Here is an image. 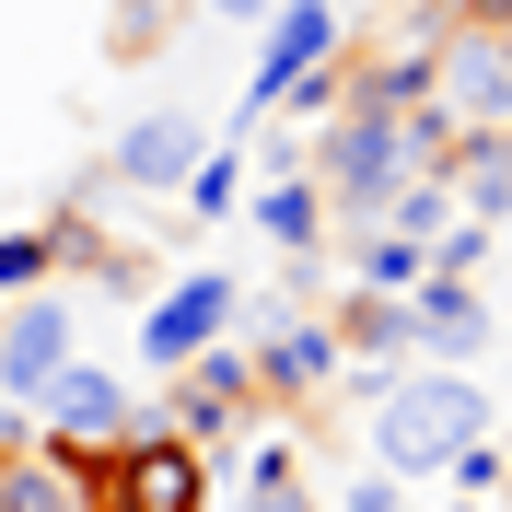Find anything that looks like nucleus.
<instances>
[{
  "label": "nucleus",
  "instance_id": "2",
  "mask_svg": "<svg viewBox=\"0 0 512 512\" xmlns=\"http://www.w3.org/2000/svg\"><path fill=\"white\" fill-rule=\"evenodd\" d=\"M70 489H82V512H210L222 501V466L198 443H175V431H140L105 466H82Z\"/></svg>",
  "mask_w": 512,
  "mask_h": 512
},
{
  "label": "nucleus",
  "instance_id": "7",
  "mask_svg": "<svg viewBox=\"0 0 512 512\" xmlns=\"http://www.w3.org/2000/svg\"><path fill=\"white\" fill-rule=\"evenodd\" d=\"M70 303L59 291H24V303H0V396H47L70 373Z\"/></svg>",
  "mask_w": 512,
  "mask_h": 512
},
{
  "label": "nucleus",
  "instance_id": "6",
  "mask_svg": "<svg viewBox=\"0 0 512 512\" xmlns=\"http://www.w3.org/2000/svg\"><path fill=\"white\" fill-rule=\"evenodd\" d=\"M338 0H280V12H268V24H256V82H245V128L268 117V105L291 94V82H303V70H326L338 59Z\"/></svg>",
  "mask_w": 512,
  "mask_h": 512
},
{
  "label": "nucleus",
  "instance_id": "8",
  "mask_svg": "<svg viewBox=\"0 0 512 512\" xmlns=\"http://www.w3.org/2000/svg\"><path fill=\"white\" fill-rule=\"evenodd\" d=\"M478 350H489V303H478V280H419V291H408V361L466 373Z\"/></svg>",
  "mask_w": 512,
  "mask_h": 512
},
{
  "label": "nucleus",
  "instance_id": "4",
  "mask_svg": "<svg viewBox=\"0 0 512 512\" xmlns=\"http://www.w3.org/2000/svg\"><path fill=\"white\" fill-rule=\"evenodd\" d=\"M233 326H245V280H233V268H187V280L140 315V361H152V373H187L198 350H222Z\"/></svg>",
  "mask_w": 512,
  "mask_h": 512
},
{
  "label": "nucleus",
  "instance_id": "17",
  "mask_svg": "<svg viewBox=\"0 0 512 512\" xmlns=\"http://www.w3.org/2000/svg\"><path fill=\"white\" fill-rule=\"evenodd\" d=\"M198 12H222V24H268L280 0H198Z\"/></svg>",
  "mask_w": 512,
  "mask_h": 512
},
{
  "label": "nucleus",
  "instance_id": "18",
  "mask_svg": "<svg viewBox=\"0 0 512 512\" xmlns=\"http://www.w3.org/2000/svg\"><path fill=\"white\" fill-rule=\"evenodd\" d=\"M431 512H489V501H431Z\"/></svg>",
  "mask_w": 512,
  "mask_h": 512
},
{
  "label": "nucleus",
  "instance_id": "15",
  "mask_svg": "<svg viewBox=\"0 0 512 512\" xmlns=\"http://www.w3.org/2000/svg\"><path fill=\"white\" fill-rule=\"evenodd\" d=\"M175 198L210 210V222H233V210H245V152H233V140H222V152H198V175H187Z\"/></svg>",
  "mask_w": 512,
  "mask_h": 512
},
{
  "label": "nucleus",
  "instance_id": "1",
  "mask_svg": "<svg viewBox=\"0 0 512 512\" xmlns=\"http://www.w3.org/2000/svg\"><path fill=\"white\" fill-rule=\"evenodd\" d=\"M489 419H501V396H489L478 373L408 361V373L373 384V466H384V478H443L466 443H489Z\"/></svg>",
  "mask_w": 512,
  "mask_h": 512
},
{
  "label": "nucleus",
  "instance_id": "3",
  "mask_svg": "<svg viewBox=\"0 0 512 512\" xmlns=\"http://www.w3.org/2000/svg\"><path fill=\"white\" fill-rule=\"evenodd\" d=\"M117 443H140L128 384H117V373H94V361H70V373L35 396V454H47L59 478H82V466H105Z\"/></svg>",
  "mask_w": 512,
  "mask_h": 512
},
{
  "label": "nucleus",
  "instance_id": "16",
  "mask_svg": "<svg viewBox=\"0 0 512 512\" xmlns=\"http://www.w3.org/2000/svg\"><path fill=\"white\" fill-rule=\"evenodd\" d=\"M338 512H408V478H384V466H373V478L338 489Z\"/></svg>",
  "mask_w": 512,
  "mask_h": 512
},
{
  "label": "nucleus",
  "instance_id": "10",
  "mask_svg": "<svg viewBox=\"0 0 512 512\" xmlns=\"http://www.w3.org/2000/svg\"><path fill=\"white\" fill-rule=\"evenodd\" d=\"M198 152H210V128H198V117H140V128L117 140V187H128V198H175V187L198 175Z\"/></svg>",
  "mask_w": 512,
  "mask_h": 512
},
{
  "label": "nucleus",
  "instance_id": "12",
  "mask_svg": "<svg viewBox=\"0 0 512 512\" xmlns=\"http://www.w3.org/2000/svg\"><path fill=\"white\" fill-rule=\"evenodd\" d=\"M338 361H408V303H384V291H350L338 315H326Z\"/></svg>",
  "mask_w": 512,
  "mask_h": 512
},
{
  "label": "nucleus",
  "instance_id": "14",
  "mask_svg": "<svg viewBox=\"0 0 512 512\" xmlns=\"http://www.w3.org/2000/svg\"><path fill=\"white\" fill-rule=\"evenodd\" d=\"M361 291H384V303H408L419 280H431V245H408V233H361Z\"/></svg>",
  "mask_w": 512,
  "mask_h": 512
},
{
  "label": "nucleus",
  "instance_id": "9",
  "mask_svg": "<svg viewBox=\"0 0 512 512\" xmlns=\"http://www.w3.org/2000/svg\"><path fill=\"white\" fill-rule=\"evenodd\" d=\"M256 396L268 408H315V384L338 373V338H326V315H291V326H256Z\"/></svg>",
  "mask_w": 512,
  "mask_h": 512
},
{
  "label": "nucleus",
  "instance_id": "5",
  "mask_svg": "<svg viewBox=\"0 0 512 512\" xmlns=\"http://www.w3.org/2000/svg\"><path fill=\"white\" fill-rule=\"evenodd\" d=\"M256 408H268V396H256V361L233 350V338L175 373V443H198V454H233V431H245Z\"/></svg>",
  "mask_w": 512,
  "mask_h": 512
},
{
  "label": "nucleus",
  "instance_id": "11",
  "mask_svg": "<svg viewBox=\"0 0 512 512\" xmlns=\"http://www.w3.org/2000/svg\"><path fill=\"white\" fill-rule=\"evenodd\" d=\"M256 233H268L280 256H315V245H326V198H315V175H303V163L256 187Z\"/></svg>",
  "mask_w": 512,
  "mask_h": 512
},
{
  "label": "nucleus",
  "instance_id": "20",
  "mask_svg": "<svg viewBox=\"0 0 512 512\" xmlns=\"http://www.w3.org/2000/svg\"><path fill=\"white\" fill-rule=\"evenodd\" d=\"M501 128H512V117H501Z\"/></svg>",
  "mask_w": 512,
  "mask_h": 512
},
{
  "label": "nucleus",
  "instance_id": "13",
  "mask_svg": "<svg viewBox=\"0 0 512 512\" xmlns=\"http://www.w3.org/2000/svg\"><path fill=\"white\" fill-rule=\"evenodd\" d=\"M47 268H70V222H24V233H0V303L47 291Z\"/></svg>",
  "mask_w": 512,
  "mask_h": 512
},
{
  "label": "nucleus",
  "instance_id": "19",
  "mask_svg": "<svg viewBox=\"0 0 512 512\" xmlns=\"http://www.w3.org/2000/svg\"><path fill=\"white\" fill-rule=\"evenodd\" d=\"M501 396H512V350H501Z\"/></svg>",
  "mask_w": 512,
  "mask_h": 512
}]
</instances>
